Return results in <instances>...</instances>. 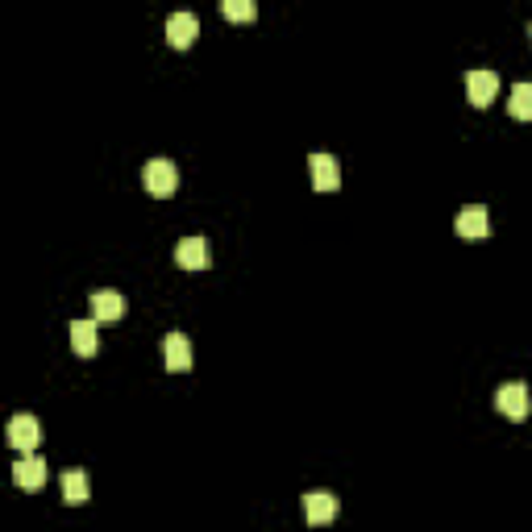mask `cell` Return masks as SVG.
I'll return each instance as SVG.
<instances>
[{
  "label": "cell",
  "mask_w": 532,
  "mask_h": 532,
  "mask_svg": "<svg viewBox=\"0 0 532 532\" xmlns=\"http://www.w3.org/2000/svg\"><path fill=\"white\" fill-rule=\"evenodd\" d=\"M142 183H146L150 196H171L179 188V167L171 158H150L146 171H142Z\"/></svg>",
  "instance_id": "6da1fadb"
},
{
  "label": "cell",
  "mask_w": 532,
  "mask_h": 532,
  "mask_svg": "<svg viewBox=\"0 0 532 532\" xmlns=\"http://www.w3.org/2000/svg\"><path fill=\"white\" fill-rule=\"evenodd\" d=\"M495 408H499L507 420H524L532 412V399H528V387L524 383H503L495 391Z\"/></svg>",
  "instance_id": "7a4b0ae2"
},
{
  "label": "cell",
  "mask_w": 532,
  "mask_h": 532,
  "mask_svg": "<svg viewBox=\"0 0 532 532\" xmlns=\"http://www.w3.org/2000/svg\"><path fill=\"white\" fill-rule=\"evenodd\" d=\"M38 441H42V424H38V416H13L9 420V445L13 449H21V454H34L38 449Z\"/></svg>",
  "instance_id": "3957f363"
},
{
  "label": "cell",
  "mask_w": 532,
  "mask_h": 532,
  "mask_svg": "<svg viewBox=\"0 0 532 532\" xmlns=\"http://www.w3.org/2000/svg\"><path fill=\"white\" fill-rule=\"evenodd\" d=\"M175 262L183 271H208L212 266V246H208L204 237H183L175 246Z\"/></svg>",
  "instance_id": "277c9868"
},
{
  "label": "cell",
  "mask_w": 532,
  "mask_h": 532,
  "mask_svg": "<svg viewBox=\"0 0 532 532\" xmlns=\"http://www.w3.org/2000/svg\"><path fill=\"white\" fill-rule=\"evenodd\" d=\"M466 92H470V104L474 109H487L495 100V92H499V75H495L491 67H478L466 75Z\"/></svg>",
  "instance_id": "5b68a950"
},
{
  "label": "cell",
  "mask_w": 532,
  "mask_h": 532,
  "mask_svg": "<svg viewBox=\"0 0 532 532\" xmlns=\"http://www.w3.org/2000/svg\"><path fill=\"white\" fill-rule=\"evenodd\" d=\"M308 167H312V188L316 192H337L341 188V163L333 154H312L308 158Z\"/></svg>",
  "instance_id": "8992f818"
},
{
  "label": "cell",
  "mask_w": 532,
  "mask_h": 532,
  "mask_svg": "<svg viewBox=\"0 0 532 532\" xmlns=\"http://www.w3.org/2000/svg\"><path fill=\"white\" fill-rule=\"evenodd\" d=\"M163 366H167V370H175V375L192 370V341L183 333H167V337H163Z\"/></svg>",
  "instance_id": "52a82bcc"
},
{
  "label": "cell",
  "mask_w": 532,
  "mask_h": 532,
  "mask_svg": "<svg viewBox=\"0 0 532 532\" xmlns=\"http://www.w3.org/2000/svg\"><path fill=\"white\" fill-rule=\"evenodd\" d=\"M167 42L175 50H188L192 42H196V34H200V21H196V13H171L167 17Z\"/></svg>",
  "instance_id": "ba28073f"
},
{
  "label": "cell",
  "mask_w": 532,
  "mask_h": 532,
  "mask_svg": "<svg viewBox=\"0 0 532 532\" xmlns=\"http://www.w3.org/2000/svg\"><path fill=\"white\" fill-rule=\"evenodd\" d=\"M337 512H341V499H337L333 491H312V495H304V516H308V524H329V520H337Z\"/></svg>",
  "instance_id": "9c48e42d"
},
{
  "label": "cell",
  "mask_w": 532,
  "mask_h": 532,
  "mask_svg": "<svg viewBox=\"0 0 532 532\" xmlns=\"http://www.w3.org/2000/svg\"><path fill=\"white\" fill-rule=\"evenodd\" d=\"M13 483H17L21 491H42V487H46V462H42L38 454L21 458V462L13 466Z\"/></svg>",
  "instance_id": "30bf717a"
},
{
  "label": "cell",
  "mask_w": 532,
  "mask_h": 532,
  "mask_svg": "<svg viewBox=\"0 0 532 532\" xmlns=\"http://www.w3.org/2000/svg\"><path fill=\"white\" fill-rule=\"evenodd\" d=\"M458 233L466 237V241H483L487 237V229H491V221H487V208L483 204H470V208H462L458 212Z\"/></svg>",
  "instance_id": "8fae6325"
},
{
  "label": "cell",
  "mask_w": 532,
  "mask_h": 532,
  "mask_svg": "<svg viewBox=\"0 0 532 532\" xmlns=\"http://www.w3.org/2000/svg\"><path fill=\"white\" fill-rule=\"evenodd\" d=\"M71 350H75L79 358H92L100 350V325L96 320H71Z\"/></svg>",
  "instance_id": "7c38bea8"
},
{
  "label": "cell",
  "mask_w": 532,
  "mask_h": 532,
  "mask_svg": "<svg viewBox=\"0 0 532 532\" xmlns=\"http://www.w3.org/2000/svg\"><path fill=\"white\" fill-rule=\"evenodd\" d=\"M125 316V300L113 291V287H100V291H92V320H121Z\"/></svg>",
  "instance_id": "4fadbf2b"
},
{
  "label": "cell",
  "mask_w": 532,
  "mask_h": 532,
  "mask_svg": "<svg viewBox=\"0 0 532 532\" xmlns=\"http://www.w3.org/2000/svg\"><path fill=\"white\" fill-rule=\"evenodd\" d=\"M63 499H67L71 507L88 503V474H84V470H67V474H63Z\"/></svg>",
  "instance_id": "5bb4252c"
},
{
  "label": "cell",
  "mask_w": 532,
  "mask_h": 532,
  "mask_svg": "<svg viewBox=\"0 0 532 532\" xmlns=\"http://www.w3.org/2000/svg\"><path fill=\"white\" fill-rule=\"evenodd\" d=\"M507 113L516 121H532V84H516L512 100H507Z\"/></svg>",
  "instance_id": "9a60e30c"
},
{
  "label": "cell",
  "mask_w": 532,
  "mask_h": 532,
  "mask_svg": "<svg viewBox=\"0 0 532 532\" xmlns=\"http://www.w3.org/2000/svg\"><path fill=\"white\" fill-rule=\"evenodd\" d=\"M221 13L229 21H254L258 17V5L254 0H221Z\"/></svg>",
  "instance_id": "2e32d148"
},
{
  "label": "cell",
  "mask_w": 532,
  "mask_h": 532,
  "mask_svg": "<svg viewBox=\"0 0 532 532\" xmlns=\"http://www.w3.org/2000/svg\"><path fill=\"white\" fill-rule=\"evenodd\" d=\"M528 42H532V21H528Z\"/></svg>",
  "instance_id": "e0dca14e"
}]
</instances>
